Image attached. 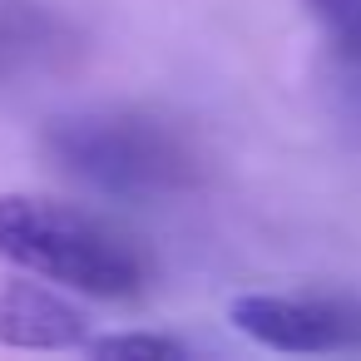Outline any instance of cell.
<instances>
[{"mask_svg":"<svg viewBox=\"0 0 361 361\" xmlns=\"http://www.w3.org/2000/svg\"><path fill=\"white\" fill-rule=\"evenodd\" d=\"M85 351L99 361H188L193 356L188 341L164 331H104V336H90Z\"/></svg>","mask_w":361,"mask_h":361,"instance_id":"5","label":"cell"},{"mask_svg":"<svg viewBox=\"0 0 361 361\" xmlns=\"http://www.w3.org/2000/svg\"><path fill=\"white\" fill-rule=\"evenodd\" d=\"M0 257L99 302H129L149 287V257L129 233L80 203L40 193H0Z\"/></svg>","mask_w":361,"mask_h":361,"instance_id":"1","label":"cell"},{"mask_svg":"<svg viewBox=\"0 0 361 361\" xmlns=\"http://www.w3.org/2000/svg\"><path fill=\"white\" fill-rule=\"evenodd\" d=\"M45 154L104 198H164L198 178L193 144L139 109H80L50 119Z\"/></svg>","mask_w":361,"mask_h":361,"instance_id":"2","label":"cell"},{"mask_svg":"<svg viewBox=\"0 0 361 361\" xmlns=\"http://www.w3.org/2000/svg\"><path fill=\"white\" fill-rule=\"evenodd\" d=\"M307 16L317 20L331 55L351 70H361V0H302Z\"/></svg>","mask_w":361,"mask_h":361,"instance_id":"6","label":"cell"},{"mask_svg":"<svg viewBox=\"0 0 361 361\" xmlns=\"http://www.w3.org/2000/svg\"><path fill=\"white\" fill-rule=\"evenodd\" d=\"M90 317L45 277L0 282V346L16 351H85Z\"/></svg>","mask_w":361,"mask_h":361,"instance_id":"4","label":"cell"},{"mask_svg":"<svg viewBox=\"0 0 361 361\" xmlns=\"http://www.w3.org/2000/svg\"><path fill=\"white\" fill-rule=\"evenodd\" d=\"M233 331L267 351L317 356L361 341V307L341 297H307V292H238L228 302Z\"/></svg>","mask_w":361,"mask_h":361,"instance_id":"3","label":"cell"}]
</instances>
